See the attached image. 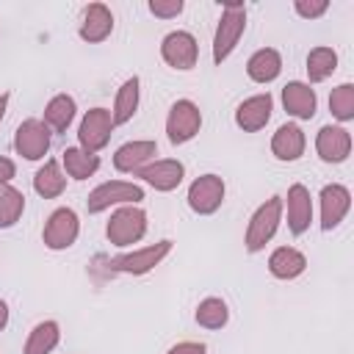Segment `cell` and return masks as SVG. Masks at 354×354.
I'll list each match as a JSON object with an SVG mask.
<instances>
[{"label": "cell", "instance_id": "cell-4", "mask_svg": "<svg viewBox=\"0 0 354 354\" xmlns=\"http://www.w3.org/2000/svg\"><path fill=\"white\" fill-rule=\"evenodd\" d=\"M174 243L169 238L158 241V243H149L144 249H133V252H124V254H116L108 260V268L111 271H119V274H133V277H141V274H149L155 266H160L169 254H171Z\"/></svg>", "mask_w": 354, "mask_h": 354}, {"label": "cell", "instance_id": "cell-17", "mask_svg": "<svg viewBox=\"0 0 354 354\" xmlns=\"http://www.w3.org/2000/svg\"><path fill=\"white\" fill-rule=\"evenodd\" d=\"M158 155V144L152 138H141V141H127L113 152V169L122 174H136L138 169H144L149 160H155Z\"/></svg>", "mask_w": 354, "mask_h": 354}, {"label": "cell", "instance_id": "cell-13", "mask_svg": "<svg viewBox=\"0 0 354 354\" xmlns=\"http://www.w3.org/2000/svg\"><path fill=\"white\" fill-rule=\"evenodd\" d=\"M271 111H274V97L268 91H260V94H252L246 97L238 108H235V124L243 130V133H257L268 124L271 119Z\"/></svg>", "mask_w": 354, "mask_h": 354}, {"label": "cell", "instance_id": "cell-10", "mask_svg": "<svg viewBox=\"0 0 354 354\" xmlns=\"http://www.w3.org/2000/svg\"><path fill=\"white\" fill-rule=\"evenodd\" d=\"M160 58L171 66V69H180V72H188L196 66V58H199V44L194 39V33L188 30H171L163 36L160 41Z\"/></svg>", "mask_w": 354, "mask_h": 354}, {"label": "cell", "instance_id": "cell-14", "mask_svg": "<svg viewBox=\"0 0 354 354\" xmlns=\"http://www.w3.org/2000/svg\"><path fill=\"white\" fill-rule=\"evenodd\" d=\"M138 180H144L147 185H152L155 191H174L183 177H185V166L174 158H160V160H149L144 169L136 171Z\"/></svg>", "mask_w": 354, "mask_h": 354}, {"label": "cell", "instance_id": "cell-27", "mask_svg": "<svg viewBox=\"0 0 354 354\" xmlns=\"http://www.w3.org/2000/svg\"><path fill=\"white\" fill-rule=\"evenodd\" d=\"M61 340V326L58 321H39L30 332H28V340H25V348L22 354H50Z\"/></svg>", "mask_w": 354, "mask_h": 354}, {"label": "cell", "instance_id": "cell-26", "mask_svg": "<svg viewBox=\"0 0 354 354\" xmlns=\"http://www.w3.org/2000/svg\"><path fill=\"white\" fill-rule=\"evenodd\" d=\"M61 166H64V174L66 177H72V180H88L100 169V155H91V152L80 149V147H66L61 152Z\"/></svg>", "mask_w": 354, "mask_h": 354}, {"label": "cell", "instance_id": "cell-6", "mask_svg": "<svg viewBox=\"0 0 354 354\" xmlns=\"http://www.w3.org/2000/svg\"><path fill=\"white\" fill-rule=\"evenodd\" d=\"M80 235V218L72 207H55L47 221H44V230H41V241L47 249L53 252H64L69 249Z\"/></svg>", "mask_w": 354, "mask_h": 354}, {"label": "cell", "instance_id": "cell-21", "mask_svg": "<svg viewBox=\"0 0 354 354\" xmlns=\"http://www.w3.org/2000/svg\"><path fill=\"white\" fill-rule=\"evenodd\" d=\"M279 72H282V55H279V50H274V47H260V50L252 53L249 61H246V75H249V80H254V83H263V86H266V83L277 80Z\"/></svg>", "mask_w": 354, "mask_h": 354}, {"label": "cell", "instance_id": "cell-35", "mask_svg": "<svg viewBox=\"0 0 354 354\" xmlns=\"http://www.w3.org/2000/svg\"><path fill=\"white\" fill-rule=\"evenodd\" d=\"M14 174H17V163L11 158L0 155V185H8L14 180Z\"/></svg>", "mask_w": 354, "mask_h": 354}, {"label": "cell", "instance_id": "cell-31", "mask_svg": "<svg viewBox=\"0 0 354 354\" xmlns=\"http://www.w3.org/2000/svg\"><path fill=\"white\" fill-rule=\"evenodd\" d=\"M329 111L337 122H351L354 119V86L351 83H340V86L332 88Z\"/></svg>", "mask_w": 354, "mask_h": 354}, {"label": "cell", "instance_id": "cell-32", "mask_svg": "<svg viewBox=\"0 0 354 354\" xmlns=\"http://www.w3.org/2000/svg\"><path fill=\"white\" fill-rule=\"evenodd\" d=\"M293 11L301 17V19H318L329 11V3L326 0H296L293 3Z\"/></svg>", "mask_w": 354, "mask_h": 354}, {"label": "cell", "instance_id": "cell-34", "mask_svg": "<svg viewBox=\"0 0 354 354\" xmlns=\"http://www.w3.org/2000/svg\"><path fill=\"white\" fill-rule=\"evenodd\" d=\"M166 354H207V346L199 340H183V343H174Z\"/></svg>", "mask_w": 354, "mask_h": 354}, {"label": "cell", "instance_id": "cell-1", "mask_svg": "<svg viewBox=\"0 0 354 354\" xmlns=\"http://www.w3.org/2000/svg\"><path fill=\"white\" fill-rule=\"evenodd\" d=\"M243 30H246V6L243 3H224L216 33H213V61L216 64H221L232 55Z\"/></svg>", "mask_w": 354, "mask_h": 354}, {"label": "cell", "instance_id": "cell-36", "mask_svg": "<svg viewBox=\"0 0 354 354\" xmlns=\"http://www.w3.org/2000/svg\"><path fill=\"white\" fill-rule=\"evenodd\" d=\"M6 324H8V304L0 299V332L6 329Z\"/></svg>", "mask_w": 354, "mask_h": 354}, {"label": "cell", "instance_id": "cell-8", "mask_svg": "<svg viewBox=\"0 0 354 354\" xmlns=\"http://www.w3.org/2000/svg\"><path fill=\"white\" fill-rule=\"evenodd\" d=\"M113 116L108 108H91L83 113L80 119V127H77V141H80V149L97 155L100 149L108 147L111 141V133H113Z\"/></svg>", "mask_w": 354, "mask_h": 354}, {"label": "cell", "instance_id": "cell-16", "mask_svg": "<svg viewBox=\"0 0 354 354\" xmlns=\"http://www.w3.org/2000/svg\"><path fill=\"white\" fill-rule=\"evenodd\" d=\"M111 30H113V14H111V8L105 3H88L83 8L80 28H77L80 39L88 41V44H100V41H105L111 36Z\"/></svg>", "mask_w": 354, "mask_h": 354}, {"label": "cell", "instance_id": "cell-28", "mask_svg": "<svg viewBox=\"0 0 354 354\" xmlns=\"http://www.w3.org/2000/svg\"><path fill=\"white\" fill-rule=\"evenodd\" d=\"M337 69V53L332 47H313L307 53V77L310 83H324Z\"/></svg>", "mask_w": 354, "mask_h": 354}, {"label": "cell", "instance_id": "cell-15", "mask_svg": "<svg viewBox=\"0 0 354 354\" xmlns=\"http://www.w3.org/2000/svg\"><path fill=\"white\" fill-rule=\"evenodd\" d=\"M315 152L324 163H343L351 155V133L340 124H324L315 136Z\"/></svg>", "mask_w": 354, "mask_h": 354}, {"label": "cell", "instance_id": "cell-11", "mask_svg": "<svg viewBox=\"0 0 354 354\" xmlns=\"http://www.w3.org/2000/svg\"><path fill=\"white\" fill-rule=\"evenodd\" d=\"M14 149L25 160H41L50 149V130L41 119H25L14 133Z\"/></svg>", "mask_w": 354, "mask_h": 354}, {"label": "cell", "instance_id": "cell-24", "mask_svg": "<svg viewBox=\"0 0 354 354\" xmlns=\"http://www.w3.org/2000/svg\"><path fill=\"white\" fill-rule=\"evenodd\" d=\"M75 113H77V105H75V97L69 94H55L47 105H44V124L47 130L53 133H66L69 124L75 122Z\"/></svg>", "mask_w": 354, "mask_h": 354}, {"label": "cell", "instance_id": "cell-7", "mask_svg": "<svg viewBox=\"0 0 354 354\" xmlns=\"http://www.w3.org/2000/svg\"><path fill=\"white\" fill-rule=\"evenodd\" d=\"M202 127V111L194 100H177L166 116V136L174 147L188 144Z\"/></svg>", "mask_w": 354, "mask_h": 354}, {"label": "cell", "instance_id": "cell-2", "mask_svg": "<svg viewBox=\"0 0 354 354\" xmlns=\"http://www.w3.org/2000/svg\"><path fill=\"white\" fill-rule=\"evenodd\" d=\"M282 207H285L282 196H271L252 213L246 224V238H243V246L249 254H257L260 249H266V243L277 235L279 221H282Z\"/></svg>", "mask_w": 354, "mask_h": 354}, {"label": "cell", "instance_id": "cell-22", "mask_svg": "<svg viewBox=\"0 0 354 354\" xmlns=\"http://www.w3.org/2000/svg\"><path fill=\"white\" fill-rule=\"evenodd\" d=\"M268 271L277 279H296L307 271V257L293 246H277L268 257Z\"/></svg>", "mask_w": 354, "mask_h": 354}, {"label": "cell", "instance_id": "cell-37", "mask_svg": "<svg viewBox=\"0 0 354 354\" xmlns=\"http://www.w3.org/2000/svg\"><path fill=\"white\" fill-rule=\"evenodd\" d=\"M8 100H11V94H8V91H3V94H0V122H3V116H6V108H8Z\"/></svg>", "mask_w": 354, "mask_h": 354}, {"label": "cell", "instance_id": "cell-25", "mask_svg": "<svg viewBox=\"0 0 354 354\" xmlns=\"http://www.w3.org/2000/svg\"><path fill=\"white\" fill-rule=\"evenodd\" d=\"M138 97H141V80L133 75V77H127V80L119 86V91H116L113 111H111L113 124H127V122L136 116V111H138Z\"/></svg>", "mask_w": 354, "mask_h": 354}, {"label": "cell", "instance_id": "cell-23", "mask_svg": "<svg viewBox=\"0 0 354 354\" xmlns=\"http://www.w3.org/2000/svg\"><path fill=\"white\" fill-rule=\"evenodd\" d=\"M33 191L41 196V199H55L66 191V174L61 169L58 160H44V166L36 169L33 174Z\"/></svg>", "mask_w": 354, "mask_h": 354}, {"label": "cell", "instance_id": "cell-20", "mask_svg": "<svg viewBox=\"0 0 354 354\" xmlns=\"http://www.w3.org/2000/svg\"><path fill=\"white\" fill-rule=\"evenodd\" d=\"M313 221V199L310 188L301 183H293L288 188V230L293 235H304Z\"/></svg>", "mask_w": 354, "mask_h": 354}, {"label": "cell", "instance_id": "cell-12", "mask_svg": "<svg viewBox=\"0 0 354 354\" xmlns=\"http://www.w3.org/2000/svg\"><path fill=\"white\" fill-rule=\"evenodd\" d=\"M318 202H321V230L329 232L346 218V213L351 207V191L340 183H329L321 188Z\"/></svg>", "mask_w": 354, "mask_h": 354}, {"label": "cell", "instance_id": "cell-9", "mask_svg": "<svg viewBox=\"0 0 354 354\" xmlns=\"http://www.w3.org/2000/svg\"><path fill=\"white\" fill-rule=\"evenodd\" d=\"M224 194H227V185H224V180H221L218 174H202V177H196V180L188 185L185 199H188V207H191L194 213H199V216H213V213L221 207Z\"/></svg>", "mask_w": 354, "mask_h": 354}, {"label": "cell", "instance_id": "cell-33", "mask_svg": "<svg viewBox=\"0 0 354 354\" xmlns=\"http://www.w3.org/2000/svg\"><path fill=\"white\" fill-rule=\"evenodd\" d=\"M149 11L160 19H171L183 14V0H149Z\"/></svg>", "mask_w": 354, "mask_h": 354}, {"label": "cell", "instance_id": "cell-18", "mask_svg": "<svg viewBox=\"0 0 354 354\" xmlns=\"http://www.w3.org/2000/svg\"><path fill=\"white\" fill-rule=\"evenodd\" d=\"M282 105H285L288 116H293V119H301V122L313 119L318 111L315 88H310V83H304V80H290L282 88Z\"/></svg>", "mask_w": 354, "mask_h": 354}, {"label": "cell", "instance_id": "cell-3", "mask_svg": "<svg viewBox=\"0 0 354 354\" xmlns=\"http://www.w3.org/2000/svg\"><path fill=\"white\" fill-rule=\"evenodd\" d=\"M105 235L119 249L138 243L147 235V213L138 205H119L105 224Z\"/></svg>", "mask_w": 354, "mask_h": 354}, {"label": "cell", "instance_id": "cell-30", "mask_svg": "<svg viewBox=\"0 0 354 354\" xmlns=\"http://www.w3.org/2000/svg\"><path fill=\"white\" fill-rule=\"evenodd\" d=\"M22 213H25V194L11 183L0 185V230L14 227L22 218Z\"/></svg>", "mask_w": 354, "mask_h": 354}, {"label": "cell", "instance_id": "cell-19", "mask_svg": "<svg viewBox=\"0 0 354 354\" xmlns=\"http://www.w3.org/2000/svg\"><path fill=\"white\" fill-rule=\"evenodd\" d=\"M304 147H307V136L299 124L293 122H285L277 127V133L271 136V155L282 163H293L304 155Z\"/></svg>", "mask_w": 354, "mask_h": 354}, {"label": "cell", "instance_id": "cell-5", "mask_svg": "<svg viewBox=\"0 0 354 354\" xmlns=\"http://www.w3.org/2000/svg\"><path fill=\"white\" fill-rule=\"evenodd\" d=\"M144 199V188L127 180H108L102 185H97L94 191H88L86 196V210L88 213H102L119 205H138Z\"/></svg>", "mask_w": 354, "mask_h": 354}, {"label": "cell", "instance_id": "cell-29", "mask_svg": "<svg viewBox=\"0 0 354 354\" xmlns=\"http://www.w3.org/2000/svg\"><path fill=\"white\" fill-rule=\"evenodd\" d=\"M194 318H196V324L205 326V329H221V326H227V321H230V307H227L224 299L207 296V299H202V301L196 304Z\"/></svg>", "mask_w": 354, "mask_h": 354}]
</instances>
